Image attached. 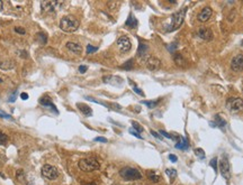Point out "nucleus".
Listing matches in <instances>:
<instances>
[{
    "mask_svg": "<svg viewBox=\"0 0 243 185\" xmlns=\"http://www.w3.org/2000/svg\"><path fill=\"white\" fill-rule=\"evenodd\" d=\"M79 20L73 16H66L61 19L60 28L66 33H73L79 28Z\"/></svg>",
    "mask_w": 243,
    "mask_h": 185,
    "instance_id": "1",
    "label": "nucleus"
},
{
    "mask_svg": "<svg viewBox=\"0 0 243 185\" xmlns=\"http://www.w3.org/2000/svg\"><path fill=\"white\" fill-rule=\"evenodd\" d=\"M186 11H187V8H182L178 13H174L171 16V24L167 26L168 28L165 30L167 32H173V30H177L179 27H181V25L183 24V20H185Z\"/></svg>",
    "mask_w": 243,
    "mask_h": 185,
    "instance_id": "2",
    "label": "nucleus"
},
{
    "mask_svg": "<svg viewBox=\"0 0 243 185\" xmlns=\"http://www.w3.org/2000/svg\"><path fill=\"white\" fill-rule=\"evenodd\" d=\"M78 166L82 172L90 173V172L97 171L100 168V164L97 159L95 158H82L78 163Z\"/></svg>",
    "mask_w": 243,
    "mask_h": 185,
    "instance_id": "3",
    "label": "nucleus"
},
{
    "mask_svg": "<svg viewBox=\"0 0 243 185\" xmlns=\"http://www.w3.org/2000/svg\"><path fill=\"white\" fill-rule=\"evenodd\" d=\"M119 175L125 181H137L142 178V174L139 169L133 167H124L119 171Z\"/></svg>",
    "mask_w": 243,
    "mask_h": 185,
    "instance_id": "4",
    "label": "nucleus"
},
{
    "mask_svg": "<svg viewBox=\"0 0 243 185\" xmlns=\"http://www.w3.org/2000/svg\"><path fill=\"white\" fill-rule=\"evenodd\" d=\"M41 173H42L43 177H45V178H47V180H50V181L56 180V178L59 177V175H60L57 168H56L55 166L48 165V164H46V165H44V166L42 167Z\"/></svg>",
    "mask_w": 243,
    "mask_h": 185,
    "instance_id": "5",
    "label": "nucleus"
},
{
    "mask_svg": "<svg viewBox=\"0 0 243 185\" xmlns=\"http://www.w3.org/2000/svg\"><path fill=\"white\" fill-rule=\"evenodd\" d=\"M226 107L232 112H238V111L243 109V100L240 99V98H230L229 100H227Z\"/></svg>",
    "mask_w": 243,
    "mask_h": 185,
    "instance_id": "6",
    "label": "nucleus"
},
{
    "mask_svg": "<svg viewBox=\"0 0 243 185\" xmlns=\"http://www.w3.org/2000/svg\"><path fill=\"white\" fill-rule=\"evenodd\" d=\"M117 46L119 48L122 53H127L131 51L132 48V42L127 36H121L117 39Z\"/></svg>",
    "mask_w": 243,
    "mask_h": 185,
    "instance_id": "7",
    "label": "nucleus"
},
{
    "mask_svg": "<svg viewBox=\"0 0 243 185\" xmlns=\"http://www.w3.org/2000/svg\"><path fill=\"white\" fill-rule=\"evenodd\" d=\"M220 172H221V174H222V176H223L224 178H226V180H229L230 177H231L230 163H229V159H227V157H226L225 155L222 157V159L220 161Z\"/></svg>",
    "mask_w": 243,
    "mask_h": 185,
    "instance_id": "8",
    "label": "nucleus"
},
{
    "mask_svg": "<svg viewBox=\"0 0 243 185\" xmlns=\"http://www.w3.org/2000/svg\"><path fill=\"white\" fill-rule=\"evenodd\" d=\"M160 65H161V61L155 57V56H149L146 61H145V66L146 69L150 70V71H158L160 69Z\"/></svg>",
    "mask_w": 243,
    "mask_h": 185,
    "instance_id": "9",
    "label": "nucleus"
},
{
    "mask_svg": "<svg viewBox=\"0 0 243 185\" xmlns=\"http://www.w3.org/2000/svg\"><path fill=\"white\" fill-rule=\"evenodd\" d=\"M231 69L234 72H241L243 70V54L235 55L231 61Z\"/></svg>",
    "mask_w": 243,
    "mask_h": 185,
    "instance_id": "10",
    "label": "nucleus"
},
{
    "mask_svg": "<svg viewBox=\"0 0 243 185\" xmlns=\"http://www.w3.org/2000/svg\"><path fill=\"white\" fill-rule=\"evenodd\" d=\"M212 15H213L212 8H210V7H205V8H203L201 13L198 14L197 19H198L199 21H201V23H206V21H208L210 19Z\"/></svg>",
    "mask_w": 243,
    "mask_h": 185,
    "instance_id": "11",
    "label": "nucleus"
},
{
    "mask_svg": "<svg viewBox=\"0 0 243 185\" xmlns=\"http://www.w3.org/2000/svg\"><path fill=\"white\" fill-rule=\"evenodd\" d=\"M60 5V2H56V1H43L42 2V9L45 13H54L56 9V6Z\"/></svg>",
    "mask_w": 243,
    "mask_h": 185,
    "instance_id": "12",
    "label": "nucleus"
},
{
    "mask_svg": "<svg viewBox=\"0 0 243 185\" xmlns=\"http://www.w3.org/2000/svg\"><path fill=\"white\" fill-rule=\"evenodd\" d=\"M198 36L204 41H212L214 35H213V32L210 30L209 28H201L199 32H198Z\"/></svg>",
    "mask_w": 243,
    "mask_h": 185,
    "instance_id": "13",
    "label": "nucleus"
},
{
    "mask_svg": "<svg viewBox=\"0 0 243 185\" xmlns=\"http://www.w3.org/2000/svg\"><path fill=\"white\" fill-rule=\"evenodd\" d=\"M66 46V48H68L69 51L72 52L73 54H77V55L81 54V52H82V46H81L80 44H78V43L68 42Z\"/></svg>",
    "mask_w": 243,
    "mask_h": 185,
    "instance_id": "14",
    "label": "nucleus"
},
{
    "mask_svg": "<svg viewBox=\"0 0 243 185\" xmlns=\"http://www.w3.org/2000/svg\"><path fill=\"white\" fill-rule=\"evenodd\" d=\"M40 103H41L43 107H46V108H48V109L54 110V111H55V113H59V111H57V109H56V107L52 103V101L50 100V98H47V97L42 98V99L40 100Z\"/></svg>",
    "mask_w": 243,
    "mask_h": 185,
    "instance_id": "15",
    "label": "nucleus"
},
{
    "mask_svg": "<svg viewBox=\"0 0 243 185\" xmlns=\"http://www.w3.org/2000/svg\"><path fill=\"white\" fill-rule=\"evenodd\" d=\"M173 61H174V63H176L178 66H181V67L186 66V64H187V61L185 60V57H183L181 54H179V53H174Z\"/></svg>",
    "mask_w": 243,
    "mask_h": 185,
    "instance_id": "16",
    "label": "nucleus"
},
{
    "mask_svg": "<svg viewBox=\"0 0 243 185\" xmlns=\"http://www.w3.org/2000/svg\"><path fill=\"white\" fill-rule=\"evenodd\" d=\"M77 107L79 108V110L83 113L86 117H90L92 116V110H91V108L89 106H87V104H83V103H78L77 104Z\"/></svg>",
    "mask_w": 243,
    "mask_h": 185,
    "instance_id": "17",
    "label": "nucleus"
},
{
    "mask_svg": "<svg viewBox=\"0 0 243 185\" xmlns=\"http://www.w3.org/2000/svg\"><path fill=\"white\" fill-rule=\"evenodd\" d=\"M210 125H212V127H220V128H224L225 126H226V121H225L224 119L220 116V115H217V116H215V122H210Z\"/></svg>",
    "mask_w": 243,
    "mask_h": 185,
    "instance_id": "18",
    "label": "nucleus"
},
{
    "mask_svg": "<svg viewBox=\"0 0 243 185\" xmlns=\"http://www.w3.org/2000/svg\"><path fill=\"white\" fill-rule=\"evenodd\" d=\"M176 148H177V149H181V150H187L188 148H189V143H188L187 138L181 137V138H180V141L176 144Z\"/></svg>",
    "mask_w": 243,
    "mask_h": 185,
    "instance_id": "19",
    "label": "nucleus"
},
{
    "mask_svg": "<svg viewBox=\"0 0 243 185\" xmlns=\"http://www.w3.org/2000/svg\"><path fill=\"white\" fill-rule=\"evenodd\" d=\"M0 67L2 70H10L15 67V63L10 60H1L0 58Z\"/></svg>",
    "mask_w": 243,
    "mask_h": 185,
    "instance_id": "20",
    "label": "nucleus"
},
{
    "mask_svg": "<svg viewBox=\"0 0 243 185\" xmlns=\"http://www.w3.org/2000/svg\"><path fill=\"white\" fill-rule=\"evenodd\" d=\"M149 51V47L144 43H140L139 44V48H137V56L139 57H144L146 55V53Z\"/></svg>",
    "mask_w": 243,
    "mask_h": 185,
    "instance_id": "21",
    "label": "nucleus"
},
{
    "mask_svg": "<svg viewBox=\"0 0 243 185\" xmlns=\"http://www.w3.org/2000/svg\"><path fill=\"white\" fill-rule=\"evenodd\" d=\"M125 26L128 28H136L137 27V19L133 16V14H130L128 18H127L126 23H125Z\"/></svg>",
    "mask_w": 243,
    "mask_h": 185,
    "instance_id": "22",
    "label": "nucleus"
},
{
    "mask_svg": "<svg viewBox=\"0 0 243 185\" xmlns=\"http://www.w3.org/2000/svg\"><path fill=\"white\" fill-rule=\"evenodd\" d=\"M165 173H167V175L169 176L170 182L172 183L173 181L176 180V177H177V171H176L174 168H168V169L165 171Z\"/></svg>",
    "mask_w": 243,
    "mask_h": 185,
    "instance_id": "23",
    "label": "nucleus"
},
{
    "mask_svg": "<svg viewBox=\"0 0 243 185\" xmlns=\"http://www.w3.org/2000/svg\"><path fill=\"white\" fill-rule=\"evenodd\" d=\"M149 178H150V181L153 182V183H158V182H160V180H161V177H160L159 175H157L154 172H150Z\"/></svg>",
    "mask_w": 243,
    "mask_h": 185,
    "instance_id": "24",
    "label": "nucleus"
},
{
    "mask_svg": "<svg viewBox=\"0 0 243 185\" xmlns=\"http://www.w3.org/2000/svg\"><path fill=\"white\" fill-rule=\"evenodd\" d=\"M141 103L148 106V108H150V109H153V108H155V107L158 106L159 100H158V101H145V100H143V101H141Z\"/></svg>",
    "mask_w": 243,
    "mask_h": 185,
    "instance_id": "25",
    "label": "nucleus"
},
{
    "mask_svg": "<svg viewBox=\"0 0 243 185\" xmlns=\"http://www.w3.org/2000/svg\"><path fill=\"white\" fill-rule=\"evenodd\" d=\"M16 177H17V180H18L19 182L25 183V174H24L23 169H18V171H17V173H16Z\"/></svg>",
    "mask_w": 243,
    "mask_h": 185,
    "instance_id": "26",
    "label": "nucleus"
},
{
    "mask_svg": "<svg viewBox=\"0 0 243 185\" xmlns=\"http://www.w3.org/2000/svg\"><path fill=\"white\" fill-rule=\"evenodd\" d=\"M133 65H134V61L133 60H128L127 62L124 63V65H122V69L124 70H132L133 69Z\"/></svg>",
    "mask_w": 243,
    "mask_h": 185,
    "instance_id": "27",
    "label": "nucleus"
},
{
    "mask_svg": "<svg viewBox=\"0 0 243 185\" xmlns=\"http://www.w3.org/2000/svg\"><path fill=\"white\" fill-rule=\"evenodd\" d=\"M37 39H40V43L41 44H46V35L45 34H43V33H38L37 34Z\"/></svg>",
    "mask_w": 243,
    "mask_h": 185,
    "instance_id": "28",
    "label": "nucleus"
},
{
    "mask_svg": "<svg viewBox=\"0 0 243 185\" xmlns=\"http://www.w3.org/2000/svg\"><path fill=\"white\" fill-rule=\"evenodd\" d=\"M195 154H196L197 157H199L201 159H204V158H205V153H204V150H203L201 148H196V149H195Z\"/></svg>",
    "mask_w": 243,
    "mask_h": 185,
    "instance_id": "29",
    "label": "nucleus"
},
{
    "mask_svg": "<svg viewBox=\"0 0 243 185\" xmlns=\"http://www.w3.org/2000/svg\"><path fill=\"white\" fill-rule=\"evenodd\" d=\"M7 140H8V137L5 132H1L0 131V145H6L7 144Z\"/></svg>",
    "mask_w": 243,
    "mask_h": 185,
    "instance_id": "30",
    "label": "nucleus"
},
{
    "mask_svg": "<svg viewBox=\"0 0 243 185\" xmlns=\"http://www.w3.org/2000/svg\"><path fill=\"white\" fill-rule=\"evenodd\" d=\"M132 126H133V128H134V129H135L139 134L143 131V128H142V127L140 126V124H137L136 121H132Z\"/></svg>",
    "mask_w": 243,
    "mask_h": 185,
    "instance_id": "31",
    "label": "nucleus"
},
{
    "mask_svg": "<svg viewBox=\"0 0 243 185\" xmlns=\"http://www.w3.org/2000/svg\"><path fill=\"white\" fill-rule=\"evenodd\" d=\"M209 165L213 167V168H214L215 173L217 174V172H218V171H217V158H216V157L213 158V159H212V161L209 162Z\"/></svg>",
    "mask_w": 243,
    "mask_h": 185,
    "instance_id": "32",
    "label": "nucleus"
},
{
    "mask_svg": "<svg viewBox=\"0 0 243 185\" xmlns=\"http://www.w3.org/2000/svg\"><path fill=\"white\" fill-rule=\"evenodd\" d=\"M97 51H98V47H95L92 45H88L87 46V54H92V53Z\"/></svg>",
    "mask_w": 243,
    "mask_h": 185,
    "instance_id": "33",
    "label": "nucleus"
},
{
    "mask_svg": "<svg viewBox=\"0 0 243 185\" xmlns=\"http://www.w3.org/2000/svg\"><path fill=\"white\" fill-rule=\"evenodd\" d=\"M160 135H162L163 137H165V138H169V139H174V137H173L172 135H170V134H168V132H165L164 130H160V132H159Z\"/></svg>",
    "mask_w": 243,
    "mask_h": 185,
    "instance_id": "34",
    "label": "nucleus"
},
{
    "mask_svg": "<svg viewBox=\"0 0 243 185\" xmlns=\"http://www.w3.org/2000/svg\"><path fill=\"white\" fill-rule=\"evenodd\" d=\"M0 118H5V119H9V120H11V119H13L10 115H8V113H5L4 111H0Z\"/></svg>",
    "mask_w": 243,
    "mask_h": 185,
    "instance_id": "35",
    "label": "nucleus"
},
{
    "mask_svg": "<svg viewBox=\"0 0 243 185\" xmlns=\"http://www.w3.org/2000/svg\"><path fill=\"white\" fill-rule=\"evenodd\" d=\"M133 90H134V92L137 93L139 95H141V97H144V93H143V91H141V89H139L136 85H134V87H133Z\"/></svg>",
    "mask_w": 243,
    "mask_h": 185,
    "instance_id": "36",
    "label": "nucleus"
},
{
    "mask_svg": "<svg viewBox=\"0 0 243 185\" xmlns=\"http://www.w3.org/2000/svg\"><path fill=\"white\" fill-rule=\"evenodd\" d=\"M130 134H132L133 136H134V137H136V138H139V139L143 138V137H142V136H141V135L139 134L137 131H135V130H133V129H130Z\"/></svg>",
    "mask_w": 243,
    "mask_h": 185,
    "instance_id": "37",
    "label": "nucleus"
},
{
    "mask_svg": "<svg viewBox=\"0 0 243 185\" xmlns=\"http://www.w3.org/2000/svg\"><path fill=\"white\" fill-rule=\"evenodd\" d=\"M87 70H88V66H86V65H80L79 66V72L81 74H83L87 72Z\"/></svg>",
    "mask_w": 243,
    "mask_h": 185,
    "instance_id": "38",
    "label": "nucleus"
},
{
    "mask_svg": "<svg viewBox=\"0 0 243 185\" xmlns=\"http://www.w3.org/2000/svg\"><path fill=\"white\" fill-rule=\"evenodd\" d=\"M15 32L18 33V34H20V35H25V29L22 27H15Z\"/></svg>",
    "mask_w": 243,
    "mask_h": 185,
    "instance_id": "39",
    "label": "nucleus"
},
{
    "mask_svg": "<svg viewBox=\"0 0 243 185\" xmlns=\"http://www.w3.org/2000/svg\"><path fill=\"white\" fill-rule=\"evenodd\" d=\"M95 141H98V143H107L108 140L106 138H104V137H96V138H95Z\"/></svg>",
    "mask_w": 243,
    "mask_h": 185,
    "instance_id": "40",
    "label": "nucleus"
},
{
    "mask_svg": "<svg viewBox=\"0 0 243 185\" xmlns=\"http://www.w3.org/2000/svg\"><path fill=\"white\" fill-rule=\"evenodd\" d=\"M6 161H7V158H6V156L5 155H2V154L0 153V166L1 165H4L6 163Z\"/></svg>",
    "mask_w": 243,
    "mask_h": 185,
    "instance_id": "41",
    "label": "nucleus"
},
{
    "mask_svg": "<svg viewBox=\"0 0 243 185\" xmlns=\"http://www.w3.org/2000/svg\"><path fill=\"white\" fill-rule=\"evenodd\" d=\"M151 135L153 136V137H155V138H158V139H162V136H160V134H158L157 131H154V130H151Z\"/></svg>",
    "mask_w": 243,
    "mask_h": 185,
    "instance_id": "42",
    "label": "nucleus"
},
{
    "mask_svg": "<svg viewBox=\"0 0 243 185\" xmlns=\"http://www.w3.org/2000/svg\"><path fill=\"white\" fill-rule=\"evenodd\" d=\"M169 159H170V161H171L172 163H177L178 157L176 156V155H172V154H170V155H169Z\"/></svg>",
    "mask_w": 243,
    "mask_h": 185,
    "instance_id": "43",
    "label": "nucleus"
},
{
    "mask_svg": "<svg viewBox=\"0 0 243 185\" xmlns=\"http://www.w3.org/2000/svg\"><path fill=\"white\" fill-rule=\"evenodd\" d=\"M16 93H17V91H15L11 95H10V98H9V100H8V102H14L15 100H16Z\"/></svg>",
    "mask_w": 243,
    "mask_h": 185,
    "instance_id": "44",
    "label": "nucleus"
},
{
    "mask_svg": "<svg viewBox=\"0 0 243 185\" xmlns=\"http://www.w3.org/2000/svg\"><path fill=\"white\" fill-rule=\"evenodd\" d=\"M20 98H22V99H23V100H27L28 99V94L27 93H22V94H20Z\"/></svg>",
    "mask_w": 243,
    "mask_h": 185,
    "instance_id": "45",
    "label": "nucleus"
},
{
    "mask_svg": "<svg viewBox=\"0 0 243 185\" xmlns=\"http://www.w3.org/2000/svg\"><path fill=\"white\" fill-rule=\"evenodd\" d=\"M2 6H4V4H2V1L0 0V11H1V10L4 9V8H2Z\"/></svg>",
    "mask_w": 243,
    "mask_h": 185,
    "instance_id": "46",
    "label": "nucleus"
},
{
    "mask_svg": "<svg viewBox=\"0 0 243 185\" xmlns=\"http://www.w3.org/2000/svg\"><path fill=\"white\" fill-rule=\"evenodd\" d=\"M87 185H97L96 183H89V184H87Z\"/></svg>",
    "mask_w": 243,
    "mask_h": 185,
    "instance_id": "47",
    "label": "nucleus"
},
{
    "mask_svg": "<svg viewBox=\"0 0 243 185\" xmlns=\"http://www.w3.org/2000/svg\"><path fill=\"white\" fill-rule=\"evenodd\" d=\"M1 82H2V80H1V78H0V83H1Z\"/></svg>",
    "mask_w": 243,
    "mask_h": 185,
    "instance_id": "48",
    "label": "nucleus"
},
{
    "mask_svg": "<svg viewBox=\"0 0 243 185\" xmlns=\"http://www.w3.org/2000/svg\"><path fill=\"white\" fill-rule=\"evenodd\" d=\"M113 185H118V184H113Z\"/></svg>",
    "mask_w": 243,
    "mask_h": 185,
    "instance_id": "49",
    "label": "nucleus"
}]
</instances>
